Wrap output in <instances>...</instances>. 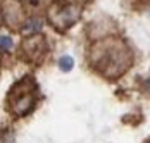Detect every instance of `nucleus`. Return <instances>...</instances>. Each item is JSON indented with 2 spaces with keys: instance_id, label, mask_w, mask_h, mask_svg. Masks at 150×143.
Wrapping results in <instances>:
<instances>
[{
  "instance_id": "nucleus-1",
  "label": "nucleus",
  "mask_w": 150,
  "mask_h": 143,
  "mask_svg": "<svg viewBox=\"0 0 150 143\" xmlns=\"http://www.w3.org/2000/svg\"><path fill=\"white\" fill-rule=\"evenodd\" d=\"M93 64L98 71H102L105 76H119L122 71L129 67V59L126 45L119 42H102L93 47Z\"/></svg>"
},
{
  "instance_id": "nucleus-2",
  "label": "nucleus",
  "mask_w": 150,
  "mask_h": 143,
  "mask_svg": "<svg viewBox=\"0 0 150 143\" xmlns=\"http://www.w3.org/2000/svg\"><path fill=\"white\" fill-rule=\"evenodd\" d=\"M79 17V9L74 5H66L64 9L55 11V14L52 16V24L59 29H66L73 26Z\"/></svg>"
},
{
  "instance_id": "nucleus-3",
  "label": "nucleus",
  "mask_w": 150,
  "mask_h": 143,
  "mask_svg": "<svg viewBox=\"0 0 150 143\" xmlns=\"http://www.w3.org/2000/svg\"><path fill=\"white\" fill-rule=\"evenodd\" d=\"M16 95H14V102H12V112L16 115H24L28 114L33 105H35V95L33 91H23L19 93V90L14 88Z\"/></svg>"
},
{
  "instance_id": "nucleus-4",
  "label": "nucleus",
  "mask_w": 150,
  "mask_h": 143,
  "mask_svg": "<svg viewBox=\"0 0 150 143\" xmlns=\"http://www.w3.org/2000/svg\"><path fill=\"white\" fill-rule=\"evenodd\" d=\"M4 17L7 19L9 24H12V26L17 24V23L21 21V17H23V11H21L19 2L9 0V2L5 4V7H4Z\"/></svg>"
},
{
  "instance_id": "nucleus-5",
  "label": "nucleus",
  "mask_w": 150,
  "mask_h": 143,
  "mask_svg": "<svg viewBox=\"0 0 150 143\" xmlns=\"http://www.w3.org/2000/svg\"><path fill=\"white\" fill-rule=\"evenodd\" d=\"M42 28H43V21L38 19V17H35V19H30V21L26 23V26L23 28V31H24L26 35H33V33L42 31Z\"/></svg>"
},
{
  "instance_id": "nucleus-6",
  "label": "nucleus",
  "mask_w": 150,
  "mask_h": 143,
  "mask_svg": "<svg viewBox=\"0 0 150 143\" xmlns=\"http://www.w3.org/2000/svg\"><path fill=\"white\" fill-rule=\"evenodd\" d=\"M74 67V59L71 55H64V57L59 59V69L64 72H69L71 69Z\"/></svg>"
},
{
  "instance_id": "nucleus-7",
  "label": "nucleus",
  "mask_w": 150,
  "mask_h": 143,
  "mask_svg": "<svg viewBox=\"0 0 150 143\" xmlns=\"http://www.w3.org/2000/svg\"><path fill=\"white\" fill-rule=\"evenodd\" d=\"M0 47L5 48V50H9V48L12 47V38H11V36H5V35L0 36Z\"/></svg>"
}]
</instances>
